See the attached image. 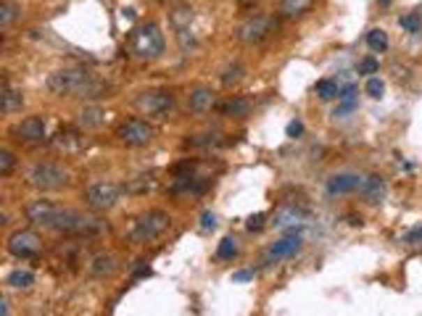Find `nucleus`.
<instances>
[{
    "label": "nucleus",
    "mask_w": 422,
    "mask_h": 316,
    "mask_svg": "<svg viewBox=\"0 0 422 316\" xmlns=\"http://www.w3.org/2000/svg\"><path fill=\"white\" fill-rule=\"evenodd\" d=\"M24 213L35 227H45V230H53V232L84 234V237L103 232V222L98 216L63 209V206H56L53 200H32Z\"/></svg>",
    "instance_id": "f257e3e1"
},
{
    "label": "nucleus",
    "mask_w": 422,
    "mask_h": 316,
    "mask_svg": "<svg viewBox=\"0 0 422 316\" xmlns=\"http://www.w3.org/2000/svg\"><path fill=\"white\" fill-rule=\"evenodd\" d=\"M50 95H59V98H109V87L106 84L96 82L90 74L80 66H66V69H56L53 74H48L45 80Z\"/></svg>",
    "instance_id": "f03ea898"
},
{
    "label": "nucleus",
    "mask_w": 422,
    "mask_h": 316,
    "mask_svg": "<svg viewBox=\"0 0 422 316\" xmlns=\"http://www.w3.org/2000/svg\"><path fill=\"white\" fill-rule=\"evenodd\" d=\"M169 227H172V216L167 211H145L133 222L130 232H127V240L135 243V246H148V243H156L158 237H164Z\"/></svg>",
    "instance_id": "7ed1b4c3"
},
{
    "label": "nucleus",
    "mask_w": 422,
    "mask_h": 316,
    "mask_svg": "<svg viewBox=\"0 0 422 316\" xmlns=\"http://www.w3.org/2000/svg\"><path fill=\"white\" fill-rule=\"evenodd\" d=\"M164 47H167V43H164V32H161L158 24H153V22L137 27V29H133V35H130V53L140 61L158 59V56L164 53Z\"/></svg>",
    "instance_id": "20e7f679"
},
{
    "label": "nucleus",
    "mask_w": 422,
    "mask_h": 316,
    "mask_svg": "<svg viewBox=\"0 0 422 316\" xmlns=\"http://www.w3.org/2000/svg\"><path fill=\"white\" fill-rule=\"evenodd\" d=\"M27 182H29V188L40 190V193H53V190H61L69 185V172L59 164L40 161V164H35L29 169Z\"/></svg>",
    "instance_id": "39448f33"
},
{
    "label": "nucleus",
    "mask_w": 422,
    "mask_h": 316,
    "mask_svg": "<svg viewBox=\"0 0 422 316\" xmlns=\"http://www.w3.org/2000/svg\"><path fill=\"white\" fill-rule=\"evenodd\" d=\"M275 29H278V22H275L272 16L256 13V16H248V19L238 27V40L246 43V45H259V43H264Z\"/></svg>",
    "instance_id": "423d86ee"
},
{
    "label": "nucleus",
    "mask_w": 422,
    "mask_h": 316,
    "mask_svg": "<svg viewBox=\"0 0 422 316\" xmlns=\"http://www.w3.org/2000/svg\"><path fill=\"white\" fill-rule=\"evenodd\" d=\"M153 135H156V129L143 119H127L116 127V137L127 148H145V145L153 142Z\"/></svg>",
    "instance_id": "0eeeda50"
},
{
    "label": "nucleus",
    "mask_w": 422,
    "mask_h": 316,
    "mask_svg": "<svg viewBox=\"0 0 422 316\" xmlns=\"http://www.w3.org/2000/svg\"><path fill=\"white\" fill-rule=\"evenodd\" d=\"M135 105L145 116H167L174 105V95L169 90H145L135 98Z\"/></svg>",
    "instance_id": "6e6552de"
},
{
    "label": "nucleus",
    "mask_w": 422,
    "mask_h": 316,
    "mask_svg": "<svg viewBox=\"0 0 422 316\" xmlns=\"http://www.w3.org/2000/svg\"><path fill=\"white\" fill-rule=\"evenodd\" d=\"M84 203L93 211H111L119 203V185L114 182H96L84 190Z\"/></svg>",
    "instance_id": "1a4fd4ad"
},
{
    "label": "nucleus",
    "mask_w": 422,
    "mask_h": 316,
    "mask_svg": "<svg viewBox=\"0 0 422 316\" xmlns=\"http://www.w3.org/2000/svg\"><path fill=\"white\" fill-rule=\"evenodd\" d=\"M6 250H8L13 258H35L40 256V250H43V240H40V234L29 232V230H19V232H13L11 237H8Z\"/></svg>",
    "instance_id": "9d476101"
},
{
    "label": "nucleus",
    "mask_w": 422,
    "mask_h": 316,
    "mask_svg": "<svg viewBox=\"0 0 422 316\" xmlns=\"http://www.w3.org/2000/svg\"><path fill=\"white\" fill-rule=\"evenodd\" d=\"M11 135L16 140L29 142V145H37V142L45 140V119L43 116H27L22 119L16 127L11 129Z\"/></svg>",
    "instance_id": "9b49d317"
},
{
    "label": "nucleus",
    "mask_w": 422,
    "mask_h": 316,
    "mask_svg": "<svg viewBox=\"0 0 422 316\" xmlns=\"http://www.w3.org/2000/svg\"><path fill=\"white\" fill-rule=\"evenodd\" d=\"M306 222H309V211L299 209V206H280L272 216L275 230H301Z\"/></svg>",
    "instance_id": "f8f14e48"
},
{
    "label": "nucleus",
    "mask_w": 422,
    "mask_h": 316,
    "mask_svg": "<svg viewBox=\"0 0 422 316\" xmlns=\"http://www.w3.org/2000/svg\"><path fill=\"white\" fill-rule=\"evenodd\" d=\"M364 176L354 174V172H338L327 179V195H351V193H356L359 185H362Z\"/></svg>",
    "instance_id": "ddd939ff"
},
{
    "label": "nucleus",
    "mask_w": 422,
    "mask_h": 316,
    "mask_svg": "<svg viewBox=\"0 0 422 316\" xmlns=\"http://www.w3.org/2000/svg\"><path fill=\"white\" fill-rule=\"evenodd\" d=\"M359 198L364 200V203H370V206H377V203H383V198H386V179L380 174H370L362 179V185H359Z\"/></svg>",
    "instance_id": "4468645a"
},
{
    "label": "nucleus",
    "mask_w": 422,
    "mask_h": 316,
    "mask_svg": "<svg viewBox=\"0 0 422 316\" xmlns=\"http://www.w3.org/2000/svg\"><path fill=\"white\" fill-rule=\"evenodd\" d=\"M214 105H217V93H214L211 87H206V84L193 87L190 95H188V108H190L193 114H209Z\"/></svg>",
    "instance_id": "2eb2a0df"
},
{
    "label": "nucleus",
    "mask_w": 422,
    "mask_h": 316,
    "mask_svg": "<svg viewBox=\"0 0 422 316\" xmlns=\"http://www.w3.org/2000/svg\"><path fill=\"white\" fill-rule=\"evenodd\" d=\"M303 248V237L299 232L288 234V237H282L278 243H272L269 248V258H275V261H282V258H293L296 253H301Z\"/></svg>",
    "instance_id": "dca6fc26"
},
{
    "label": "nucleus",
    "mask_w": 422,
    "mask_h": 316,
    "mask_svg": "<svg viewBox=\"0 0 422 316\" xmlns=\"http://www.w3.org/2000/svg\"><path fill=\"white\" fill-rule=\"evenodd\" d=\"M24 108V98L19 90H13L8 80H3V93H0V111L6 114V116H11L16 111H22Z\"/></svg>",
    "instance_id": "f3484780"
},
{
    "label": "nucleus",
    "mask_w": 422,
    "mask_h": 316,
    "mask_svg": "<svg viewBox=\"0 0 422 316\" xmlns=\"http://www.w3.org/2000/svg\"><path fill=\"white\" fill-rule=\"evenodd\" d=\"M204 190H206V182L201 179V176L185 174V176H177V182H174L172 193H174V195H201Z\"/></svg>",
    "instance_id": "a211bd4d"
},
{
    "label": "nucleus",
    "mask_w": 422,
    "mask_h": 316,
    "mask_svg": "<svg viewBox=\"0 0 422 316\" xmlns=\"http://www.w3.org/2000/svg\"><path fill=\"white\" fill-rule=\"evenodd\" d=\"M116 269H119V264H116V258L111 256V253H100V256H96L90 261L93 277H100V280H103V277H114Z\"/></svg>",
    "instance_id": "6ab92c4d"
},
{
    "label": "nucleus",
    "mask_w": 422,
    "mask_h": 316,
    "mask_svg": "<svg viewBox=\"0 0 422 316\" xmlns=\"http://www.w3.org/2000/svg\"><path fill=\"white\" fill-rule=\"evenodd\" d=\"M314 0H282L280 3V16L282 19H296V16H303V13L312 8Z\"/></svg>",
    "instance_id": "aec40b11"
},
{
    "label": "nucleus",
    "mask_w": 422,
    "mask_h": 316,
    "mask_svg": "<svg viewBox=\"0 0 422 316\" xmlns=\"http://www.w3.org/2000/svg\"><path fill=\"white\" fill-rule=\"evenodd\" d=\"M6 285L13 287V290H29L35 285V274L29 269H13L8 277H6Z\"/></svg>",
    "instance_id": "412c9836"
},
{
    "label": "nucleus",
    "mask_w": 422,
    "mask_h": 316,
    "mask_svg": "<svg viewBox=\"0 0 422 316\" xmlns=\"http://www.w3.org/2000/svg\"><path fill=\"white\" fill-rule=\"evenodd\" d=\"M222 114L232 119H246L251 114V103L246 98H232V100H227V103L222 105Z\"/></svg>",
    "instance_id": "4be33fe9"
},
{
    "label": "nucleus",
    "mask_w": 422,
    "mask_h": 316,
    "mask_svg": "<svg viewBox=\"0 0 422 316\" xmlns=\"http://www.w3.org/2000/svg\"><path fill=\"white\" fill-rule=\"evenodd\" d=\"M314 93H317V98L322 103H330V100H336L338 95H340V87H338L336 80H319V82L314 84Z\"/></svg>",
    "instance_id": "5701e85b"
},
{
    "label": "nucleus",
    "mask_w": 422,
    "mask_h": 316,
    "mask_svg": "<svg viewBox=\"0 0 422 316\" xmlns=\"http://www.w3.org/2000/svg\"><path fill=\"white\" fill-rule=\"evenodd\" d=\"M367 45H370L372 53H386L388 45H391L388 32L386 29H370V32H367Z\"/></svg>",
    "instance_id": "b1692460"
},
{
    "label": "nucleus",
    "mask_w": 422,
    "mask_h": 316,
    "mask_svg": "<svg viewBox=\"0 0 422 316\" xmlns=\"http://www.w3.org/2000/svg\"><path fill=\"white\" fill-rule=\"evenodd\" d=\"M238 256V240L227 234V237H222L217 246V258L219 261H232V258Z\"/></svg>",
    "instance_id": "393cba45"
},
{
    "label": "nucleus",
    "mask_w": 422,
    "mask_h": 316,
    "mask_svg": "<svg viewBox=\"0 0 422 316\" xmlns=\"http://www.w3.org/2000/svg\"><path fill=\"white\" fill-rule=\"evenodd\" d=\"M398 27L409 35H417V32H422V16L417 11L404 13V16H398Z\"/></svg>",
    "instance_id": "a878e982"
},
{
    "label": "nucleus",
    "mask_w": 422,
    "mask_h": 316,
    "mask_svg": "<svg viewBox=\"0 0 422 316\" xmlns=\"http://www.w3.org/2000/svg\"><path fill=\"white\" fill-rule=\"evenodd\" d=\"M243 74H246V69H243L241 63H229L227 69L222 71V77H219V80H222L225 87H235V84L243 80Z\"/></svg>",
    "instance_id": "bb28decb"
},
{
    "label": "nucleus",
    "mask_w": 422,
    "mask_h": 316,
    "mask_svg": "<svg viewBox=\"0 0 422 316\" xmlns=\"http://www.w3.org/2000/svg\"><path fill=\"white\" fill-rule=\"evenodd\" d=\"M364 93L370 95L372 100H380V98L386 95V82H383L380 77H370V80H367V84H364Z\"/></svg>",
    "instance_id": "cd10ccee"
},
{
    "label": "nucleus",
    "mask_w": 422,
    "mask_h": 316,
    "mask_svg": "<svg viewBox=\"0 0 422 316\" xmlns=\"http://www.w3.org/2000/svg\"><path fill=\"white\" fill-rule=\"evenodd\" d=\"M356 71H359L362 77H372V74L380 71V61L375 59V56H364V59L356 63Z\"/></svg>",
    "instance_id": "c85d7f7f"
},
{
    "label": "nucleus",
    "mask_w": 422,
    "mask_h": 316,
    "mask_svg": "<svg viewBox=\"0 0 422 316\" xmlns=\"http://www.w3.org/2000/svg\"><path fill=\"white\" fill-rule=\"evenodd\" d=\"M103 116H106V114H103V111H100V108H84L82 111V124L84 127H100V124H103Z\"/></svg>",
    "instance_id": "c756f323"
},
{
    "label": "nucleus",
    "mask_w": 422,
    "mask_h": 316,
    "mask_svg": "<svg viewBox=\"0 0 422 316\" xmlns=\"http://www.w3.org/2000/svg\"><path fill=\"white\" fill-rule=\"evenodd\" d=\"M13 166H16V156L11 151H0V176H8L13 172Z\"/></svg>",
    "instance_id": "7c9ffc66"
},
{
    "label": "nucleus",
    "mask_w": 422,
    "mask_h": 316,
    "mask_svg": "<svg viewBox=\"0 0 422 316\" xmlns=\"http://www.w3.org/2000/svg\"><path fill=\"white\" fill-rule=\"evenodd\" d=\"M338 100H340V105L336 108V116H349L359 105V98H338Z\"/></svg>",
    "instance_id": "2f4dec72"
},
{
    "label": "nucleus",
    "mask_w": 422,
    "mask_h": 316,
    "mask_svg": "<svg viewBox=\"0 0 422 316\" xmlns=\"http://www.w3.org/2000/svg\"><path fill=\"white\" fill-rule=\"evenodd\" d=\"M13 16H16V13H13V6L6 0V3L0 6V27H3V29H8L11 22H13Z\"/></svg>",
    "instance_id": "473e14b6"
},
{
    "label": "nucleus",
    "mask_w": 422,
    "mask_h": 316,
    "mask_svg": "<svg viewBox=\"0 0 422 316\" xmlns=\"http://www.w3.org/2000/svg\"><path fill=\"white\" fill-rule=\"evenodd\" d=\"M264 222H266L264 213H253V216H248V222H246V230H248V232H259V230H264Z\"/></svg>",
    "instance_id": "72a5a7b5"
},
{
    "label": "nucleus",
    "mask_w": 422,
    "mask_h": 316,
    "mask_svg": "<svg viewBox=\"0 0 422 316\" xmlns=\"http://www.w3.org/2000/svg\"><path fill=\"white\" fill-rule=\"evenodd\" d=\"M201 230H217V213H211V211H204L201 213Z\"/></svg>",
    "instance_id": "f704fd0d"
},
{
    "label": "nucleus",
    "mask_w": 422,
    "mask_h": 316,
    "mask_svg": "<svg viewBox=\"0 0 422 316\" xmlns=\"http://www.w3.org/2000/svg\"><path fill=\"white\" fill-rule=\"evenodd\" d=\"M301 135H303L301 121H299V119H296V121H290V124H288V137H293V140H296V137H301Z\"/></svg>",
    "instance_id": "c9c22d12"
},
{
    "label": "nucleus",
    "mask_w": 422,
    "mask_h": 316,
    "mask_svg": "<svg viewBox=\"0 0 422 316\" xmlns=\"http://www.w3.org/2000/svg\"><path fill=\"white\" fill-rule=\"evenodd\" d=\"M420 240H422V227H414V230L404 237V243H420Z\"/></svg>",
    "instance_id": "e433bc0d"
},
{
    "label": "nucleus",
    "mask_w": 422,
    "mask_h": 316,
    "mask_svg": "<svg viewBox=\"0 0 422 316\" xmlns=\"http://www.w3.org/2000/svg\"><path fill=\"white\" fill-rule=\"evenodd\" d=\"M232 280H235V282H248V280H253V271H238V274H232Z\"/></svg>",
    "instance_id": "4c0bfd02"
},
{
    "label": "nucleus",
    "mask_w": 422,
    "mask_h": 316,
    "mask_svg": "<svg viewBox=\"0 0 422 316\" xmlns=\"http://www.w3.org/2000/svg\"><path fill=\"white\" fill-rule=\"evenodd\" d=\"M0 314L3 316L8 314V301H6V298H0Z\"/></svg>",
    "instance_id": "58836bf2"
},
{
    "label": "nucleus",
    "mask_w": 422,
    "mask_h": 316,
    "mask_svg": "<svg viewBox=\"0 0 422 316\" xmlns=\"http://www.w3.org/2000/svg\"><path fill=\"white\" fill-rule=\"evenodd\" d=\"M380 3H383V6H388V3H391V0H380Z\"/></svg>",
    "instance_id": "ea45409f"
}]
</instances>
